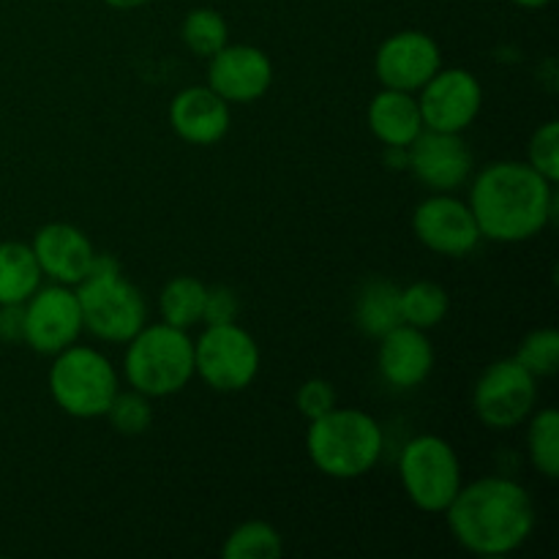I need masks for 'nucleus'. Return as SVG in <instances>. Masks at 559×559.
I'll use <instances>...</instances> for the list:
<instances>
[{"instance_id": "nucleus-17", "label": "nucleus", "mask_w": 559, "mask_h": 559, "mask_svg": "<svg viewBox=\"0 0 559 559\" xmlns=\"http://www.w3.org/2000/svg\"><path fill=\"white\" fill-rule=\"evenodd\" d=\"M169 123L189 145H216L229 131V104L213 87H186L169 104Z\"/></svg>"}, {"instance_id": "nucleus-8", "label": "nucleus", "mask_w": 559, "mask_h": 559, "mask_svg": "<svg viewBox=\"0 0 559 559\" xmlns=\"http://www.w3.org/2000/svg\"><path fill=\"white\" fill-rule=\"evenodd\" d=\"M260 371V347L246 328L235 322L207 325L194 342V374L213 391L235 393L254 382Z\"/></svg>"}, {"instance_id": "nucleus-11", "label": "nucleus", "mask_w": 559, "mask_h": 559, "mask_svg": "<svg viewBox=\"0 0 559 559\" xmlns=\"http://www.w3.org/2000/svg\"><path fill=\"white\" fill-rule=\"evenodd\" d=\"M80 331V300L66 284L38 287L25 300V344L36 353L58 355L76 342Z\"/></svg>"}, {"instance_id": "nucleus-28", "label": "nucleus", "mask_w": 559, "mask_h": 559, "mask_svg": "<svg viewBox=\"0 0 559 559\" xmlns=\"http://www.w3.org/2000/svg\"><path fill=\"white\" fill-rule=\"evenodd\" d=\"M107 418L115 431L126 437H136L142 431L151 429L153 424V407L147 402L145 393L131 391V393H115L112 404L107 409Z\"/></svg>"}, {"instance_id": "nucleus-9", "label": "nucleus", "mask_w": 559, "mask_h": 559, "mask_svg": "<svg viewBox=\"0 0 559 559\" xmlns=\"http://www.w3.org/2000/svg\"><path fill=\"white\" fill-rule=\"evenodd\" d=\"M538 399L535 377L516 358L497 360L486 366L473 391V407L480 424L506 431L530 418Z\"/></svg>"}, {"instance_id": "nucleus-6", "label": "nucleus", "mask_w": 559, "mask_h": 559, "mask_svg": "<svg viewBox=\"0 0 559 559\" xmlns=\"http://www.w3.org/2000/svg\"><path fill=\"white\" fill-rule=\"evenodd\" d=\"M76 300H80L82 328L104 342L123 344L145 328V298L120 273H87L76 284Z\"/></svg>"}, {"instance_id": "nucleus-1", "label": "nucleus", "mask_w": 559, "mask_h": 559, "mask_svg": "<svg viewBox=\"0 0 559 559\" xmlns=\"http://www.w3.org/2000/svg\"><path fill=\"white\" fill-rule=\"evenodd\" d=\"M557 207L555 183L524 162H497L480 169L469 189V211L480 238L522 243L544 233Z\"/></svg>"}, {"instance_id": "nucleus-13", "label": "nucleus", "mask_w": 559, "mask_h": 559, "mask_svg": "<svg viewBox=\"0 0 559 559\" xmlns=\"http://www.w3.org/2000/svg\"><path fill=\"white\" fill-rule=\"evenodd\" d=\"M442 55L435 38L424 31H399L380 44L374 58L382 87L413 93L440 71Z\"/></svg>"}, {"instance_id": "nucleus-4", "label": "nucleus", "mask_w": 559, "mask_h": 559, "mask_svg": "<svg viewBox=\"0 0 559 559\" xmlns=\"http://www.w3.org/2000/svg\"><path fill=\"white\" fill-rule=\"evenodd\" d=\"M126 344V380L147 399L180 393L194 377V342H189L183 328L167 322L145 325Z\"/></svg>"}, {"instance_id": "nucleus-2", "label": "nucleus", "mask_w": 559, "mask_h": 559, "mask_svg": "<svg viewBox=\"0 0 559 559\" xmlns=\"http://www.w3.org/2000/svg\"><path fill=\"white\" fill-rule=\"evenodd\" d=\"M445 513L453 538L480 557L511 555L527 544L535 530L530 491L500 475L462 486Z\"/></svg>"}, {"instance_id": "nucleus-12", "label": "nucleus", "mask_w": 559, "mask_h": 559, "mask_svg": "<svg viewBox=\"0 0 559 559\" xmlns=\"http://www.w3.org/2000/svg\"><path fill=\"white\" fill-rule=\"evenodd\" d=\"M413 229L426 249L442 257H464L480 243V229L469 205L448 191H437L415 207Z\"/></svg>"}, {"instance_id": "nucleus-19", "label": "nucleus", "mask_w": 559, "mask_h": 559, "mask_svg": "<svg viewBox=\"0 0 559 559\" xmlns=\"http://www.w3.org/2000/svg\"><path fill=\"white\" fill-rule=\"evenodd\" d=\"M369 129L385 147H409L424 131L418 102L409 93L385 87L369 104Z\"/></svg>"}, {"instance_id": "nucleus-30", "label": "nucleus", "mask_w": 559, "mask_h": 559, "mask_svg": "<svg viewBox=\"0 0 559 559\" xmlns=\"http://www.w3.org/2000/svg\"><path fill=\"white\" fill-rule=\"evenodd\" d=\"M295 404H298L304 418H322V415L336 407V391L328 380H306L295 393Z\"/></svg>"}, {"instance_id": "nucleus-26", "label": "nucleus", "mask_w": 559, "mask_h": 559, "mask_svg": "<svg viewBox=\"0 0 559 559\" xmlns=\"http://www.w3.org/2000/svg\"><path fill=\"white\" fill-rule=\"evenodd\" d=\"M183 44L200 58H211L227 44V20L216 9H194L180 25Z\"/></svg>"}, {"instance_id": "nucleus-5", "label": "nucleus", "mask_w": 559, "mask_h": 559, "mask_svg": "<svg viewBox=\"0 0 559 559\" xmlns=\"http://www.w3.org/2000/svg\"><path fill=\"white\" fill-rule=\"evenodd\" d=\"M47 385L66 415L91 420L107 415L118 393V371L98 349L71 344L55 355Z\"/></svg>"}, {"instance_id": "nucleus-34", "label": "nucleus", "mask_w": 559, "mask_h": 559, "mask_svg": "<svg viewBox=\"0 0 559 559\" xmlns=\"http://www.w3.org/2000/svg\"><path fill=\"white\" fill-rule=\"evenodd\" d=\"M516 5H522V9H544V5H549L551 0H513Z\"/></svg>"}, {"instance_id": "nucleus-7", "label": "nucleus", "mask_w": 559, "mask_h": 559, "mask_svg": "<svg viewBox=\"0 0 559 559\" xmlns=\"http://www.w3.org/2000/svg\"><path fill=\"white\" fill-rule=\"evenodd\" d=\"M399 478L409 502L424 513H445L462 489V464L451 442L420 435L399 456Z\"/></svg>"}, {"instance_id": "nucleus-14", "label": "nucleus", "mask_w": 559, "mask_h": 559, "mask_svg": "<svg viewBox=\"0 0 559 559\" xmlns=\"http://www.w3.org/2000/svg\"><path fill=\"white\" fill-rule=\"evenodd\" d=\"M273 82V63L260 47L251 44H224L211 55L207 87L227 104H249L267 93Z\"/></svg>"}, {"instance_id": "nucleus-32", "label": "nucleus", "mask_w": 559, "mask_h": 559, "mask_svg": "<svg viewBox=\"0 0 559 559\" xmlns=\"http://www.w3.org/2000/svg\"><path fill=\"white\" fill-rule=\"evenodd\" d=\"M0 342L25 344V304H0Z\"/></svg>"}, {"instance_id": "nucleus-33", "label": "nucleus", "mask_w": 559, "mask_h": 559, "mask_svg": "<svg viewBox=\"0 0 559 559\" xmlns=\"http://www.w3.org/2000/svg\"><path fill=\"white\" fill-rule=\"evenodd\" d=\"M104 3H107L109 9L129 11V9H140V5H145L147 0H104Z\"/></svg>"}, {"instance_id": "nucleus-27", "label": "nucleus", "mask_w": 559, "mask_h": 559, "mask_svg": "<svg viewBox=\"0 0 559 559\" xmlns=\"http://www.w3.org/2000/svg\"><path fill=\"white\" fill-rule=\"evenodd\" d=\"M516 360L535 380L555 377L559 369V333L555 328H540V331L524 336V342L519 344Z\"/></svg>"}, {"instance_id": "nucleus-24", "label": "nucleus", "mask_w": 559, "mask_h": 559, "mask_svg": "<svg viewBox=\"0 0 559 559\" xmlns=\"http://www.w3.org/2000/svg\"><path fill=\"white\" fill-rule=\"evenodd\" d=\"M284 555V540L278 530L267 522H246L224 540V559H278Z\"/></svg>"}, {"instance_id": "nucleus-18", "label": "nucleus", "mask_w": 559, "mask_h": 559, "mask_svg": "<svg viewBox=\"0 0 559 559\" xmlns=\"http://www.w3.org/2000/svg\"><path fill=\"white\" fill-rule=\"evenodd\" d=\"M380 374L399 391L418 388L435 369V347L424 331L413 325H396L380 338L377 353Z\"/></svg>"}, {"instance_id": "nucleus-23", "label": "nucleus", "mask_w": 559, "mask_h": 559, "mask_svg": "<svg viewBox=\"0 0 559 559\" xmlns=\"http://www.w3.org/2000/svg\"><path fill=\"white\" fill-rule=\"evenodd\" d=\"M402 322L413 325L418 331H431L445 320L451 300L448 293L437 282H415L407 289H402Z\"/></svg>"}, {"instance_id": "nucleus-21", "label": "nucleus", "mask_w": 559, "mask_h": 559, "mask_svg": "<svg viewBox=\"0 0 559 559\" xmlns=\"http://www.w3.org/2000/svg\"><path fill=\"white\" fill-rule=\"evenodd\" d=\"M41 287V267L31 246L0 243V304H25Z\"/></svg>"}, {"instance_id": "nucleus-22", "label": "nucleus", "mask_w": 559, "mask_h": 559, "mask_svg": "<svg viewBox=\"0 0 559 559\" xmlns=\"http://www.w3.org/2000/svg\"><path fill=\"white\" fill-rule=\"evenodd\" d=\"M207 287L194 276H175L158 295V309L167 325L191 328L202 322Z\"/></svg>"}, {"instance_id": "nucleus-3", "label": "nucleus", "mask_w": 559, "mask_h": 559, "mask_svg": "<svg viewBox=\"0 0 559 559\" xmlns=\"http://www.w3.org/2000/svg\"><path fill=\"white\" fill-rule=\"evenodd\" d=\"M306 451L322 475L353 480L369 473L382 456L385 435L364 409L333 407L322 418L309 420Z\"/></svg>"}, {"instance_id": "nucleus-25", "label": "nucleus", "mask_w": 559, "mask_h": 559, "mask_svg": "<svg viewBox=\"0 0 559 559\" xmlns=\"http://www.w3.org/2000/svg\"><path fill=\"white\" fill-rule=\"evenodd\" d=\"M530 459L544 473L546 478L555 480L559 475V415L557 409L546 407L533 418L527 431Z\"/></svg>"}, {"instance_id": "nucleus-20", "label": "nucleus", "mask_w": 559, "mask_h": 559, "mask_svg": "<svg viewBox=\"0 0 559 559\" xmlns=\"http://www.w3.org/2000/svg\"><path fill=\"white\" fill-rule=\"evenodd\" d=\"M402 289L393 282H369L355 300V325L371 338H382L388 331L402 325Z\"/></svg>"}, {"instance_id": "nucleus-29", "label": "nucleus", "mask_w": 559, "mask_h": 559, "mask_svg": "<svg viewBox=\"0 0 559 559\" xmlns=\"http://www.w3.org/2000/svg\"><path fill=\"white\" fill-rule=\"evenodd\" d=\"M530 167L538 169L549 183L559 180V126L555 120L540 126L530 140Z\"/></svg>"}, {"instance_id": "nucleus-15", "label": "nucleus", "mask_w": 559, "mask_h": 559, "mask_svg": "<svg viewBox=\"0 0 559 559\" xmlns=\"http://www.w3.org/2000/svg\"><path fill=\"white\" fill-rule=\"evenodd\" d=\"M407 164L415 178L435 191H453L473 175V153L462 134L451 131H420L407 147Z\"/></svg>"}, {"instance_id": "nucleus-31", "label": "nucleus", "mask_w": 559, "mask_h": 559, "mask_svg": "<svg viewBox=\"0 0 559 559\" xmlns=\"http://www.w3.org/2000/svg\"><path fill=\"white\" fill-rule=\"evenodd\" d=\"M238 317V298L229 287H211L205 298V311H202V322L205 325H224V322H235Z\"/></svg>"}, {"instance_id": "nucleus-16", "label": "nucleus", "mask_w": 559, "mask_h": 559, "mask_svg": "<svg viewBox=\"0 0 559 559\" xmlns=\"http://www.w3.org/2000/svg\"><path fill=\"white\" fill-rule=\"evenodd\" d=\"M33 254H36L41 276H49L55 284L76 287L87 276L93 262V243L87 235L74 224L52 222L44 224L33 238Z\"/></svg>"}, {"instance_id": "nucleus-10", "label": "nucleus", "mask_w": 559, "mask_h": 559, "mask_svg": "<svg viewBox=\"0 0 559 559\" xmlns=\"http://www.w3.org/2000/svg\"><path fill=\"white\" fill-rule=\"evenodd\" d=\"M420 91H424L418 98L420 118L424 129L431 131L462 134L475 123L484 107V87L467 69H440Z\"/></svg>"}]
</instances>
